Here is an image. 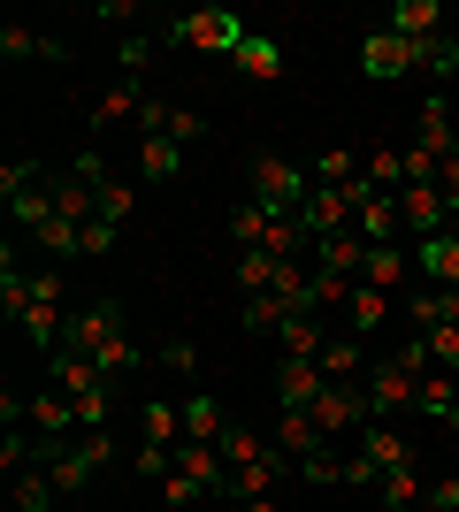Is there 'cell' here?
Returning <instances> with one entry per match:
<instances>
[{"instance_id":"1","label":"cell","mask_w":459,"mask_h":512,"mask_svg":"<svg viewBox=\"0 0 459 512\" xmlns=\"http://www.w3.org/2000/svg\"><path fill=\"white\" fill-rule=\"evenodd\" d=\"M306 192H314V169H299L284 153H253V199H261L268 214H299Z\"/></svg>"},{"instance_id":"2","label":"cell","mask_w":459,"mask_h":512,"mask_svg":"<svg viewBox=\"0 0 459 512\" xmlns=\"http://www.w3.org/2000/svg\"><path fill=\"white\" fill-rule=\"evenodd\" d=\"M108 459H115V436L100 428V436H77L62 459H46V474H54V490H62V497H85L92 482H100V467H108Z\"/></svg>"},{"instance_id":"3","label":"cell","mask_w":459,"mask_h":512,"mask_svg":"<svg viewBox=\"0 0 459 512\" xmlns=\"http://www.w3.org/2000/svg\"><path fill=\"white\" fill-rule=\"evenodd\" d=\"M161 39H169V46H199V54H238L245 23L230 16V8H192V16H176Z\"/></svg>"},{"instance_id":"4","label":"cell","mask_w":459,"mask_h":512,"mask_svg":"<svg viewBox=\"0 0 459 512\" xmlns=\"http://www.w3.org/2000/svg\"><path fill=\"white\" fill-rule=\"evenodd\" d=\"M306 413H314V428H322L329 444H352V436L375 421V413H368V390H360V383H329Z\"/></svg>"},{"instance_id":"5","label":"cell","mask_w":459,"mask_h":512,"mask_svg":"<svg viewBox=\"0 0 459 512\" xmlns=\"http://www.w3.org/2000/svg\"><path fill=\"white\" fill-rule=\"evenodd\" d=\"M123 329H131V314H123V299H92V306H77V314H69V352H85V360H92V352H100V344H115V337H123Z\"/></svg>"},{"instance_id":"6","label":"cell","mask_w":459,"mask_h":512,"mask_svg":"<svg viewBox=\"0 0 459 512\" xmlns=\"http://www.w3.org/2000/svg\"><path fill=\"white\" fill-rule=\"evenodd\" d=\"M398 230L414 237V245L421 237H444L452 230V199H444L437 184H406V192H398Z\"/></svg>"},{"instance_id":"7","label":"cell","mask_w":459,"mask_h":512,"mask_svg":"<svg viewBox=\"0 0 459 512\" xmlns=\"http://www.w3.org/2000/svg\"><path fill=\"white\" fill-rule=\"evenodd\" d=\"M360 390H368V413H375V421H391V413H414V398H421V383H414V375H406L398 360L368 367V383H360Z\"/></svg>"},{"instance_id":"8","label":"cell","mask_w":459,"mask_h":512,"mask_svg":"<svg viewBox=\"0 0 459 512\" xmlns=\"http://www.w3.org/2000/svg\"><path fill=\"white\" fill-rule=\"evenodd\" d=\"M360 69H368V77H421V54H414V39H398V31H368V39H360Z\"/></svg>"},{"instance_id":"9","label":"cell","mask_w":459,"mask_h":512,"mask_svg":"<svg viewBox=\"0 0 459 512\" xmlns=\"http://www.w3.org/2000/svg\"><path fill=\"white\" fill-rule=\"evenodd\" d=\"M268 383H276V406H284V413H306L329 390V375H322V360H276Z\"/></svg>"},{"instance_id":"10","label":"cell","mask_w":459,"mask_h":512,"mask_svg":"<svg viewBox=\"0 0 459 512\" xmlns=\"http://www.w3.org/2000/svg\"><path fill=\"white\" fill-rule=\"evenodd\" d=\"M352 451L368 459V474H375V482H383L391 467H414V444H406V436H398L391 421H368L360 436H352Z\"/></svg>"},{"instance_id":"11","label":"cell","mask_w":459,"mask_h":512,"mask_svg":"<svg viewBox=\"0 0 459 512\" xmlns=\"http://www.w3.org/2000/svg\"><path fill=\"white\" fill-rule=\"evenodd\" d=\"M299 222H306V237H314V245H322V237H337V230H352V192L314 184V192H306V207H299Z\"/></svg>"},{"instance_id":"12","label":"cell","mask_w":459,"mask_h":512,"mask_svg":"<svg viewBox=\"0 0 459 512\" xmlns=\"http://www.w3.org/2000/svg\"><path fill=\"white\" fill-rule=\"evenodd\" d=\"M291 314H314L306 299H291V291H253V299L238 306V321L253 329V337H284V321Z\"/></svg>"},{"instance_id":"13","label":"cell","mask_w":459,"mask_h":512,"mask_svg":"<svg viewBox=\"0 0 459 512\" xmlns=\"http://www.w3.org/2000/svg\"><path fill=\"white\" fill-rule=\"evenodd\" d=\"M414 268H421V283H437V291H459V230L421 237V245H414Z\"/></svg>"},{"instance_id":"14","label":"cell","mask_w":459,"mask_h":512,"mask_svg":"<svg viewBox=\"0 0 459 512\" xmlns=\"http://www.w3.org/2000/svg\"><path fill=\"white\" fill-rule=\"evenodd\" d=\"M176 406H184V444H222L230 413H222V398H215V390H184Z\"/></svg>"},{"instance_id":"15","label":"cell","mask_w":459,"mask_h":512,"mask_svg":"<svg viewBox=\"0 0 459 512\" xmlns=\"http://www.w3.org/2000/svg\"><path fill=\"white\" fill-rule=\"evenodd\" d=\"M406 321H414L421 337H437V329H459V291H437V283H421L414 299H406Z\"/></svg>"},{"instance_id":"16","label":"cell","mask_w":459,"mask_h":512,"mask_svg":"<svg viewBox=\"0 0 459 512\" xmlns=\"http://www.w3.org/2000/svg\"><path fill=\"white\" fill-rule=\"evenodd\" d=\"M383 31H398V39H437L444 31V0H391V16H383Z\"/></svg>"},{"instance_id":"17","label":"cell","mask_w":459,"mask_h":512,"mask_svg":"<svg viewBox=\"0 0 459 512\" xmlns=\"http://www.w3.org/2000/svg\"><path fill=\"white\" fill-rule=\"evenodd\" d=\"M138 444L176 451L184 444V406H176V398H146V406H138Z\"/></svg>"},{"instance_id":"18","label":"cell","mask_w":459,"mask_h":512,"mask_svg":"<svg viewBox=\"0 0 459 512\" xmlns=\"http://www.w3.org/2000/svg\"><path fill=\"white\" fill-rule=\"evenodd\" d=\"M0 54H8V62H69V46L54 39V31H31V23H8V31H0Z\"/></svg>"},{"instance_id":"19","label":"cell","mask_w":459,"mask_h":512,"mask_svg":"<svg viewBox=\"0 0 459 512\" xmlns=\"http://www.w3.org/2000/svg\"><path fill=\"white\" fill-rule=\"evenodd\" d=\"M276 451H284L291 467L299 459H314V451H329V436L314 428V413H276Z\"/></svg>"},{"instance_id":"20","label":"cell","mask_w":459,"mask_h":512,"mask_svg":"<svg viewBox=\"0 0 459 512\" xmlns=\"http://www.w3.org/2000/svg\"><path fill=\"white\" fill-rule=\"evenodd\" d=\"M322 344H329L322 314H291L284 337H276V360H322Z\"/></svg>"},{"instance_id":"21","label":"cell","mask_w":459,"mask_h":512,"mask_svg":"<svg viewBox=\"0 0 459 512\" xmlns=\"http://www.w3.org/2000/svg\"><path fill=\"white\" fill-rule=\"evenodd\" d=\"M352 230L368 237V245H398V237H406V230H398V192H375L368 207L352 214Z\"/></svg>"},{"instance_id":"22","label":"cell","mask_w":459,"mask_h":512,"mask_svg":"<svg viewBox=\"0 0 459 512\" xmlns=\"http://www.w3.org/2000/svg\"><path fill=\"white\" fill-rule=\"evenodd\" d=\"M314 268L360 276V268H368V237H360V230H337V237H322V245H314Z\"/></svg>"},{"instance_id":"23","label":"cell","mask_w":459,"mask_h":512,"mask_svg":"<svg viewBox=\"0 0 459 512\" xmlns=\"http://www.w3.org/2000/svg\"><path fill=\"white\" fill-rule=\"evenodd\" d=\"M345 337H375V329H383V321H391V291H375V283H360V291H352L345 299Z\"/></svg>"},{"instance_id":"24","label":"cell","mask_w":459,"mask_h":512,"mask_svg":"<svg viewBox=\"0 0 459 512\" xmlns=\"http://www.w3.org/2000/svg\"><path fill=\"white\" fill-rule=\"evenodd\" d=\"M54 497H62V490H54V474H46V467H23L16 482H8V512H54Z\"/></svg>"},{"instance_id":"25","label":"cell","mask_w":459,"mask_h":512,"mask_svg":"<svg viewBox=\"0 0 459 512\" xmlns=\"http://www.w3.org/2000/svg\"><path fill=\"white\" fill-rule=\"evenodd\" d=\"M322 375H329V383H368V352H360V337H329L322 344Z\"/></svg>"},{"instance_id":"26","label":"cell","mask_w":459,"mask_h":512,"mask_svg":"<svg viewBox=\"0 0 459 512\" xmlns=\"http://www.w3.org/2000/svg\"><path fill=\"white\" fill-rule=\"evenodd\" d=\"M406 268H414V253H406V245H368V268H360V283H375V291H398V283H406Z\"/></svg>"},{"instance_id":"27","label":"cell","mask_w":459,"mask_h":512,"mask_svg":"<svg viewBox=\"0 0 459 512\" xmlns=\"http://www.w3.org/2000/svg\"><path fill=\"white\" fill-rule=\"evenodd\" d=\"M176 467L192 474L199 490H215V497H222V482H230V467H222V451H215V444H176Z\"/></svg>"},{"instance_id":"28","label":"cell","mask_w":459,"mask_h":512,"mask_svg":"<svg viewBox=\"0 0 459 512\" xmlns=\"http://www.w3.org/2000/svg\"><path fill=\"white\" fill-rule=\"evenodd\" d=\"M138 107H146V92H138L131 77H123V85H108L100 100H92V138H100V130H115L123 115H138Z\"/></svg>"},{"instance_id":"29","label":"cell","mask_w":459,"mask_h":512,"mask_svg":"<svg viewBox=\"0 0 459 512\" xmlns=\"http://www.w3.org/2000/svg\"><path fill=\"white\" fill-rule=\"evenodd\" d=\"M230 62H238L245 77H284V46H276V39H261V31H245Z\"/></svg>"},{"instance_id":"30","label":"cell","mask_w":459,"mask_h":512,"mask_svg":"<svg viewBox=\"0 0 459 512\" xmlns=\"http://www.w3.org/2000/svg\"><path fill=\"white\" fill-rule=\"evenodd\" d=\"M176 161H184V146H176V138H138V184H169Z\"/></svg>"},{"instance_id":"31","label":"cell","mask_w":459,"mask_h":512,"mask_svg":"<svg viewBox=\"0 0 459 512\" xmlns=\"http://www.w3.org/2000/svg\"><path fill=\"white\" fill-rule=\"evenodd\" d=\"M215 451H222V467H253V459H268V451H276V436L261 444V428H238V421H230Z\"/></svg>"},{"instance_id":"32","label":"cell","mask_w":459,"mask_h":512,"mask_svg":"<svg viewBox=\"0 0 459 512\" xmlns=\"http://www.w3.org/2000/svg\"><path fill=\"white\" fill-rule=\"evenodd\" d=\"M360 169H368V184H375V192H406V146H375L368 161H360Z\"/></svg>"},{"instance_id":"33","label":"cell","mask_w":459,"mask_h":512,"mask_svg":"<svg viewBox=\"0 0 459 512\" xmlns=\"http://www.w3.org/2000/svg\"><path fill=\"white\" fill-rule=\"evenodd\" d=\"M268 222H276V214H268L261 199H253V207H230V245H238V253H261Z\"/></svg>"},{"instance_id":"34","label":"cell","mask_w":459,"mask_h":512,"mask_svg":"<svg viewBox=\"0 0 459 512\" xmlns=\"http://www.w3.org/2000/svg\"><path fill=\"white\" fill-rule=\"evenodd\" d=\"M452 398H459V383H452V375H444V367H437V375H421V398H414V413H421V421H437V428H444V413H452Z\"/></svg>"},{"instance_id":"35","label":"cell","mask_w":459,"mask_h":512,"mask_svg":"<svg viewBox=\"0 0 459 512\" xmlns=\"http://www.w3.org/2000/svg\"><path fill=\"white\" fill-rule=\"evenodd\" d=\"M375 490H383V505H391V512H406V505H421V497H429V482H421V467H391Z\"/></svg>"},{"instance_id":"36","label":"cell","mask_w":459,"mask_h":512,"mask_svg":"<svg viewBox=\"0 0 459 512\" xmlns=\"http://www.w3.org/2000/svg\"><path fill=\"white\" fill-rule=\"evenodd\" d=\"M391 360L406 367V375H414V383H421V375H437V352H429V337H421V329H406V337L391 344Z\"/></svg>"},{"instance_id":"37","label":"cell","mask_w":459,"mask_h":512,"mask_svg":"<svg viewBox=\"0 0 459 512\" xmlns=\"http://www.w3.org/2000/svg\"><path fill=\"white\" fill-rule=\"evenodd\" d=\"M414 54H421V77H452V69H459V39H452V31H437V39H421Z\"/></svg>"},{"instance_id":"38","label":"cell","mask_w":459,"mask_h":512,"mask_svg":"<svg viewBox=\"0 0 459 512\" xmlns=\"http://www.w3.org/2000/svg\"><path fill=\"white\" fill-rule=\"evenodd\" d=\"M131 199H138V184H131V176H108V184H100V222H115V230H123Z\"/></svg>"},{"instance_id":"39","label":"cell","mask_w":459,"mask_h":512,"mask_svg":"<svg viewBox=\"0 0 459 512\" xmlns=\"http://www.w3.org/2000/svg\"><path fill=\"white\" fill-rule=\"evenodd\" d=\"M115 62H123V77L138 85V77H146V62H153V39H146V31H138V39L123 31V46H115Z\"/></svg>"},{"instance_id":"40","label":"cell","mask_w":459,"mask_h":512,"mask_svg":"<svg viewBox=\"0 0 459 512\" xmlns=\"http://www.w3.org/2000/svg\"><path fill=\"white\" fill-rule=\"evenodd\" d=\"M161 367H169V375H199V344L192 337H169V344H161Z\"/></svg>"},{"instance_id":"41","label":"cell","mask_w":459,"mask_h":512,"mask_svg":"<svg viewBox=\"0 0 459 512\" xmlns=\"http://www.w3.org/2000/svg\"><path fill=\"white\" fill-rule=\"evenodd\" d=\"M69 176H77V184H92V192H100V184H108V161H100V146H77V161H69Z\"/></svg>"},{"instance_id":"42","label":"cell","mask_w":459,"mask_h":512,"mask_svg":"<svg viewBox=\"0 0 459 512\" xmlns=\"http://www.w3.org/2000/svg\"><path fill=\"white\" fill-rule=\"evenodd\" d=\"M161 497H169V505H199V497H207V490H199L192 474L176 467V474H169V482H161Z\"/></svg>"},{"instance_id":"43","label":"cell","mask_w":459,"mask_h":512,"mask_svg":"<svg viewBox=\"0 0 459 512\" xmlns=\"http://www.w3.org/2000/svg\"><path fill=\"white\" fill-rule=\"evenodd\" d=\"M108 245H115V222H100V214H92V222H85V260H100Z\"/></svg>"},{"instance_id":"44","label":"cell","mask_w":459,"mask_h":512,"mask_svg":"<svg viewBox=\"0 0 459 512\" xmlns=\"http://www.w3.org/2000/svg\"><path fill=\"white\" fill-rule=\"evenodd\" d=\"M429 505H437V512H459V467L444 474V482H429Z\"/></svg>"},{"instance_id":"45","label":"cell","mask_w":459,"mask_h":512,"mask_svg":"<svg viewBox=\"0 0 459 512\" xmlns=\"http://www.w3.org/2000/svg\"><path fill=\"white\" fill-rule=\"evenodd\" d=\"M238 512H276V497H245V505Z\"/></svg>"},{"instance_id":"46","label":"cell","mask_w":459,"mask_h":512,"mask_svg":"<svg viewBox=\"0 0 459 512\" xmlns=\"http://www.w3.org/2000/svg\"><path fill=\"white\" fill-rule=\"evenodd\" d=\"M444 428H452V436H459V398H452V413H444Z\"/></svg>"},{"instance_id":"47","label":"cell","mask_w":459,"mask_h":512,"mask_svg":"<svg viewBox=\"0 0 459 512\" xmlns=\"http://www.w3.org/2000/svg\"><path fill=\"white\" fill-rule=\"evenodd\" d=\"M452 230H459V199H452Z\"/></svg>"}]
</instances>
